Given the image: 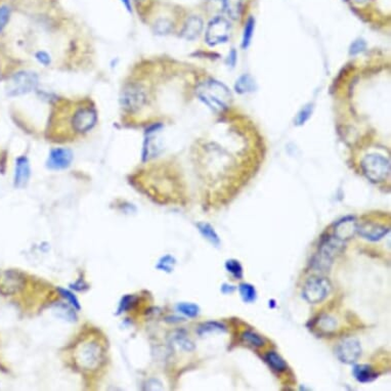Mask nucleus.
I'll return each mask as SVG.
<instances>
[{"label": "nucleus", "instance_id": "20", "mask_svg": "<svg viewBox=\"0 0 391 391\" xmlns=\"http://www.w3.org/2000/svg\"><path fill=\"white\" fill-rule=\"evenodd\" d=\"M197 227H198L200 233L208 242H210L215 247H219V245H220L219 236L217 234L216 230L214 229V227L210 223L199 222V223H197Z\"/></svg>", "mask_w": 391, "mask_h": 391}, {"label": "nucleus", "instance_id": "19", "mask_svg": "<svg viewBox=\"0 0 391 391\" xmlns=\"http://www.w3.org/2000/svg\"><path fill=\"white\" fill-rule=\"evenodd\" d=\"M353 374L360 383H369L374 381L378 374L369 365H357L353 369Z\"/></svg>", "mask_w": 391, "mask_h": 391}, {"label": "nucleus", "instance_id": "3", "mask_svg": "<svg viewBox=\"0 0 391 391\" xmlns=\"http://www.w3.org/2000/svg\"><path fill=\"white\" fill-rule=\"evenodd\" d=\"M343 243L330 234L323 237L319 250L311 260L312 267L321 271L329 270L336 255L342 251Z\"/></svg>", "mask_w": 391, "mask_h": 391}, {"label": "nucleus", "instance_id": "34", "mask_svg": "<svg viewBox=\"0 0 391 391\" xmlns=\"http://www.w3.org/2000/svg\"><path fill=\"white\" fill-rule=\"evenodd\" d=\"M311 113H312V105H307V106H305V107L298 113V115H297V117H296V119H295V123H296L297 125H302V124H304V123L309 119V117H310Z\"/></svg>", "mask_w": 391, "mask_h": 391}, {"label": "nucleus", "instance_id": "37", "mask_svg": "<svg viewBox=\"0 0 391 391\" xmlns=\"http://www.w3.org/2000/svg\"><path fill=\"white\" fill-rule=\"evenodd\" d=\"M35 58H36V60H37L39 63H40V64L43 65V66H45V67L50 66L51 63H52L51 56H50L46 52H43V51H40V52L36 53Z\"/></svg>", "mask_w": 391, "mask_h": 391}, {"label": "nucleus", "instance_id": "29", "mask_svg": "<svg viewBox=\"0 0 391 391\" xmlns=\"http://www.w3.org/2000/svg\"><path fill=\"white\" fill-rule=\"evenodd\" d=\"M254 27H255V21L253 18H250L247 23H246V26H245V30H244V35H243V41H242V47L244 50H246L249 45H250V42L252 40V36H253V32H254Z\"/></svg>", "mask_w": 391, "mask_h": 391}, {"label": "nucleus", "instance_id": "12", "mask_svg": "<svg viewBox=\"0 0 391 391\" xmlns=\"http://www.w3.org/2000/svg\"><path fill=\"white\" fill-rule=\"evenodd\" d=\"M73 153L66 148H56L50 152L46 161V167L51 170H64L71 166L73 161Z\"/></svg>", "mask_w": 391, "mask_h": 391}, {"label": "nucleus", "instance_id": "4", "mask_svg": "<svg viewBox=\"0 0 391 391\" xmlns=\"http://www.w3.org/2000/svg\"><path fill=\"white\" fill-rule=\"evenodd\" d=\"M366 177L373 182H381L390 174V162L380 154H369L362 161Z\"/></svg>", "mask_w": 391, "mask_h": 391}, {"label": "nucleus", "instance_id": "7", "mask_svg": "<svg viewBox=\"0 0 391 391\" xmlns=\"http://www.w3.org/2000/svg\"><path fill=\"white\" fill-rule=\"evenodd\" d=\"M146 101L145 90L138 84L127 85L121 93L120 103L122 108L130 113L138 111Z\"/></svg>", "mask_w": 391, "mask_h": 391}, {"label": "nucleus", "instance_id": "5", "mask_svg": "<svg viewBox=\"0 0 391 391\" xmlns=\"http://www.w3.org/2000/svg\"><path fill=\"white\" fill-rule=\"evenodd\" d=\"M39 83L38 75L32 71H20L14 74L7 85L9 96H21L36 89Z\"/></svg>", "mask_w": 391, "mask_h": 391}, {"label": "nucleus", "instance_id": "9", "mask_svg": "<svg viewBox=\"0 0 391 391\" xmlns=\"http://www.w3.org/2000/svg\"><path fill=\"white\" fill-rule=\"evenodd\" d=\"M230 33L229 23L222 17L214 18L206 30V42L210 46H215L227 41Z\"/></svg>", "mask_w": 391, "mask_h": 391}, {"label": "nucleus", "instance_id": "38", "mask_svg": "<svg viewBox=\"0 0 391 391\" xmlns=\"http://www.w3.org/2000/svg\"><path fill=\"white\" fill-rule=\"evenodd\" d=\"M366 48V42L364 40H357L350 46V55H357Z\"/></svg>", "mask_w": 391, "mask_h": 391}, {"label": "nucleus", "instance_id": "2", "mask_svg": "<svg viewBox=\"0 0 391 391\" xmlns=\"http://www.w3.org/2000/svg\"><path fill=\"white\" fill-rule=\"evenodd\" d=\"M74 357L79 368L87 371L95 370L104 360V349L95 340H87L77 347Z\"/></svg>", "mask_w": 391, "mask_h": 391}, {"label": "nucleus", "instance_id": "27", "mask_svg": "<svg viewBox=\"0 0 391 391\" xmlns=\"http://www.w3.org/2000/svg\"><path fill=\"white\" fill-rule=\"evenodd\" d=\"M177 311H179L180 314L184 315L187 318H196L199 316L200 308L197 304L194 303H186V302H180L176 305Z\"/></svg>", "mask_w": 391, "mask_h": 391}, {"label": "nucleus", "instance_id": "32", "mask_svg": "<svg viewBox=\"0 0 391 391\" xmlns=\"http://www.w3.org/2000/svg\"><path fill=\"white\" fill-rule=\"evenodd\" d=\"M58 291L60 292V294H61L65 299H67V301L70 303V305H71L74 309H77V310H80V309H81L79 300L77 299V297H76L71 291L66 290V289H63V288H59Z\"/></svg>", "mask_w": 391, "mask_h": 391}, {"label": "nucleus", "instance_id": "16", "mask_svg": "<svg viewBox=\"0 0 391 391\" xmlns=\"http://www.w3.org/2000/svg\"><path fill=\"white\" fill-rule=\"evenodd\" d=\"M31 176L30 162L26 156H21L16 160L15 173H14V184L18 188H23L29 182Z\"/></svg>", "mask_w": 391, "mask_h": 391}, {"label": "nucleus", "instance_id": "35", "mask_svg": "<svg viewBox=\"0 0 391 391\" xmlns=\"http://www.w3.org/2000/svg\"><path fill=\"white\" fill-rule=\"evenodd\" d=\"M10 18H11V10L8 7L0 8V33H2L4 29L7 27L8 23L10 22Z\"/></svg>", "mask_w": 391, "mask_h": 391}, {"label": "nucleus", "instance_id": "26", "mask_svg": "<svg viewBox=\"0 0 391 391\" xmlns=\"http://www.w3.org/2000/svg\"><path fill=\"white\" fill-rule=\"evenodd\" d=\"M224 267H225L226 271L229 272L230 275L236 280H241L243 278V266L239 260L227 259L225 261Z\"/></svg>", "mask_w": 391, "mask_h": 391}, {"label": "nucleus", "instance_id": "18", "mask_svg": "<svg viewBox=\"0 0 391 391\" xmlns=\"http://www.w3.org/2000/svg\"><path fill=\"white\" fill-rule=\"evenodd\" d=\"M311 329H316L320 334L329 335L337 329V322L329 315H322L312 321Z\"/></svg>", "mask_w": 391, "mask_h": 391}, {"label": "nucleus", "instance_id": "23", "mask_svg": "<svg viewBox=\"0 0 391 391\" xmlns=\"http://www.w3.org/2000/svg\"><path fill=\"white\" fill-rule=\"evenodd\" d=\"M234 88H236V91L239 93H248L254 91L256 85L251 76L243 75L237 80L236 84H234Z\"/></svg>", "mask_w": 391, "mask_h": 391}, {"label": "nucleus", "instance_id": "28", "mask_svg": "<svg viewBox=\"0 0 391 391\" xmlns=\"http://www.w3.org/2000/svg\"><path fill=\"white\" fill-rule=\"evenodd\" d=\"M175 264H176L175 258L173 256L167 254V255L160 258L157 265H156V268L161 270V271H165V272L170 273L173 271Z\"/></svg>", "mask_w": 391, "mask_h": 391}, {"label": "nucleus", "instance_id": "17", "mask_svg": "<svg viewBox=\"0 0 391 391\" xmlns=\"http://www.w3.org/2000/svg\"><path fill=\"white\" fill-rule=\"evenodd\" d=\"M203 30V21L199 18L192 16L187 19L183 29L181 31V36L186 40H194L198 38Z\"/></svg>", "mask_w": 391, "mask_h": 391}, {"label": "nucleus", "instance_id": "31", "mask_svg": "<svg viewBox=\"0 0 391 391\" xmlns=\"http://www.w3.org/2000/svg\"><path fill=\"white\" fill-rule=\"evenodd\" d=\"M173 341L180 348H182V349H184L186 351H190V350H192L194 348L193 343L182 332H177V334H175L173 336Z\"/></svg>", "mask_w": 391, "mask_h": 391}, {"label": "nucleus", "instance_id": "30", "mask_svg": "<svg viewBox=\"0 0 391 391\" xmlns=\"http://www.w3.org/2000/svg\"><path fill=\"white\" fill-rule=\"evenodd\" d=\"M242 340L254 347H261L264 345V340L258 334L252 331H245L242 334Z\"/></svg>", "mask_w": 391, "mask_h": 391}, {"label": "nucleus", "instance_id": "36", "mask_svg": "<svg viewBox=\"0 0 391 391\" xmlns=\"http://www.w3.org/2000/svg\"><path fill=\"white\" fill-rule=\"evenodd\" d=\"M171 23L167 20H160L156 23L155 30L158 34H167L171 30Z\"/></svg>", "mask_w": 391, "mask_h": 391}, {"label": "nucleus", "instance_id": "40", "mask_svg": "<svg viewBox=\"0 0 391 391\" xmlns=\"http://www.w3.org/2000/svg\"><path fill=\"white\" fill-rule=\"evenodd\" d=\"M121 3L123 4V6L126 8V10L128 12H131V2L130 0H121Z\"/></svg>", "mask_w": 391, "mask_h": 391}, {"label": "nucleus", "instance_id": "24", "mask_svg": "<svg viewBox=\"0 0 391 391\" xmlns=\"http://www.w3.org/2000/svg\"><path fill=\"white\" fill-rule=\"evenodd\" d=\"M239 292L242 300L245 303H253L256 301L257 292L253 285L249 283H242L239 286Z\"/></svg>", "mask_w": 391, "mask_h": 391}, {"label": "nucleus", "instance_id": "14", "mask_svg": "<svg viewBox=\"0 0 391 391\" xmlns=\"http://www.w3.org/2000/svg\"><path fill=\"white\" fill-rule=\"evenodd\" d=\"M25 285L24 278L18 271H6L0 280V292L6 295H11L19 292Z\"/></svg>", "mask_w": 391, "mask_h": 391}, {"label": "nucleus", "instance_id": "11", "mask_svg": "<svg viewBox=\"0 0 391 391\" xmlns=\"http://www.w3.org/2000/svg\"><path fill=\"white\" fill-rule=\"evenodd\" d=\"M160 125H153L146 132V137L143 142L142 149V160L149 161L160 154L162 150V142L158 136Z\"/></svg>", "mask_w": 391, "mask_h": 391}, {"label": "nucleus", "instance_id": "39", "mask_svg": "<svg viewBox=\"0 0 391 391\" xmlns=\"http://www.w3.org/2000/svg\"><path fill=\"white\" fill-rule=\"evenodd\" d=\"M236 289H237L236 286H231L229 284H222V286L220 288V290L223 294H231L236 291Z\"/></svg>", "mask_w": 391, "mask_h": 391}, {"label": "nucleus", "instance_id": "42", "mask_svg": "<svg viewBox=\"0 0 391 391\" xmlns=\"http://www.w3.org/2000/svg\"><path fill=\"white\" fill-rule=\"evenodd\" d=\"M269 307H271V308H273V307H276V301L275 300H270L269 301Z\"/></svg>", "mask_w": 391, "mask_h": 391}, {"label": "nucleus", "instance_id": "8", "mask_svg": "<svg viewBox=\"0 0 391 391\" xmlns=\"http://www.w3.org/2000/svg\"><path fill=\"white\" fill-rule=\"evenodd\" d=\"M335 355L337 359L344 364L353 365L358 362L362 356V346L358 339H343L336 347Z\"/></svg>", "mask_w": 391, "mask_h": 391}, {"label": "nucleus", "instance_id": "21", "mask_svg": "<svg viewBox=\"0 0 391 391\" xmlns=\"http://www.w3.org/2000/svg\"><path fill=\"white\" fill-rule=\"evenodd\" d=\"M265 362L268 364V366L273 370L279 373L284 372L287 370V364L284 361V359L278 355L276 351H269L264 357Z\"/></svg>", "mask_w": 391, "mask_h": 391}, {"label": "nucleus", "instance_id": "22", "mask_svg": "<svg viewBox=\"0 0 391 391\" xmlns=\"http://www.w3.org/2000/svg\"><path fill=\"white\" fill-rule=\"evenodd\" d=\"M242 0H223V10L232 20H237L242 14Z\"/></svg>", "mask_w": 391, "mask_h": 391}, {"label": "nucleus", "instance_id": "6", "mask_svg": "<svg viewBox=\"0 0 391 391\" xmlns=\"http://www.w3.org/2000/svg\"><path fill=\"white\" fill-rule=\"evenodd\" d=\"M331 290L330 282L325 278H310L303 287L302 296L306 302L318 304L326 299Z\"/></svg>", "mask_w": 391, "mask_h": 391}, {"label": "nucleus", "instance_id": "13", "mask_svg": "<svg viewBox=\"0 0 391 391\" xmlns=\"http://www.w3.org/2000/svg\"><path fill=\"white\" fill-rule=\"evenodd\" d=\"M358 221L355 216H346L338 220L334 226V237L345 242L355 237L358 232Z\"/></svg>", "mask_w": 391, "mask_h": 391}, {"label": "nucleus", "instance_id": "41", "mask_svg": "<svg viewBox=\"0 0 391 391\" xmlns=\"http://www.w3.org/2000/svg\"><path fill=\"white\" fill-rule=\"evenodd\" d=\"M351 2H354L357 5H366L370 2V0H351Z\"/></svg>", "mask_w": 391, "mask_h": 391}, {"label": "nucleus", "instance_id": "10", "mask_svg": "<svg viewBox=\"0 0 391 391\" xmlns=\"http://www.w3.org/2000/svg\"><path fill=\"white\" fill-rule=\"evenodd\" d=\"M97 115L94 109L80 108L77 110L72 117V127L76 132L85 133L90 131L96 124Z\"/></svg>", "mask_w": 391, "mask_h": 391}, {"label": "nucleus", "instance_id": "33", "mask_svg": "<svg viewBox=\"0 0 391 391\" xmlns=\"http://www.w3.org/2000/svg\"><path fill=\"white\" fill-rule=\"evenodd\" d=\"M136 302V297L133 296V295H126L124 296L120 303H119V307H118V314H122V312H125L127 310H129Z\"/></svg>", "mask_w": 391, "mask_h": 391}, {"label": "nucleus", "instance_id": "1", "mask_svg": "<svg viewBox=\"0 0 391 391\" xmlns=\"http://www.w3.org/2000/svg\"><path fill=\"white\" fill-rule=\"evenodd\" d=\"M196 92L206 106L215 112H223L231 104L232 95L229 89L214 79H208L199 84Z\"/></svg>", "mask_w": 391, "mask_h": 391}, {"label": "nucleus", "instance_id": "15", "mask_svg": "<svg viewBox=\"0 0 391 391\" xmlns=\"http://www.w3.org/2000/svg\"><path fill=\"white\" fill-rule=\"evenodd\" d=\"M390 228L375 222H365L358 225V232L360 236L371 242H377L382 240L387 233H389Z\"/></svg>", "mask_w": 391, "mask_h": 391}, {"label": "nucleus", "instance_id": "25", "mask_svg": "<svg viewBox=\"0 0 391 391\" xmlns=\"http://www.w3.org/2000/svg\"><path fill=\"white\" fill-rule=\"evenodd\" d=\"M198 334L200 336L206 335L208 333H214V332H220V333H225L226 332V327L218 322H207L199 326L197 330Z\"/></svg>", "mask_w": 391, "mask_h": 391}]
</instances>
